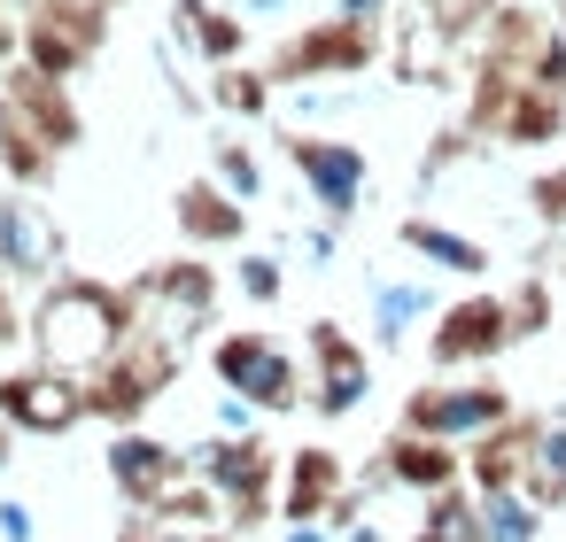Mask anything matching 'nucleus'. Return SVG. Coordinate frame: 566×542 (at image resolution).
<instances>
[{
    "label": "nucleus",
    "instance_id": "nucleus-6",
    "mask_svg": "<svg viewBox=\"0 0 566 542\" xmlns=\"http://www.w3.org/2000/svg\"><path fill=\"white\" fill-rule=\"evenodd\" d=\"M403 418H411V434H442V442H450V434H465V426L504 418V395H496V387H450V395H442V387H419Z\"/></svg>",
    "mask_w": 566,
    "mask_h": 542
},
{
    "label": "nucleus",
    "instance_id": "nucleus-14",
    "mask_svg": "<svg viewBox=\"0 0 566 542\" xmlns=\"http://www.w3.org/2000/svg\"><path fill=\"white\" fill-rule=\"evenodd\" d=\"M148 287H156V295H171V302H179L187 318H202V310H210V295H218V279H210L202 264H164V272H156Z\"/></svg>",
    "mask_w": 566,
    "mask_h": 542
},
{
    "label": "nucleus",
    "instance_id": "nucleus-3",
    "mask_svg": "<svg viewBox=\"0 0 566 542\" xmlns=\"http://www.w3.org/2000/svg\"><path fill=\"white\" fill-rule=\"evenodd\" d=\"M218 372H226L241 395H256L264 411H295V403H303L295 364H287L264 333H233V341H218Z\"/></svg>",
    "mask_w": 566,
    "mask_h": 542
},
{
    "label": "nucleus",
    "instance_id": "nucleus-5",
    "mask_svg": "<svg viewBox=\"0 0 566 542\" xmlns=\"http://www.w3.org/2000/svg\"><path fill=\"white\" fill-rule=\"evenodd\" d=\"M512 333H520V326H512V302L481 295V302H458V310L434 326V357H442V364H473V357H496Z\"/></svg>",
    "mask_w": 566,
    "mask_h": 542
},
{
    "label": "nucleus",
    "instance_id": "nucleus-23",
    "mask_svg": "<svg viewBox=\"0 0 566 542\" xmlns=\"http://www.w3.org/2000/svg\"><path fill=\"white\" fill-rule=\"evenodd\" d=\"M210 542H226V534H210Z\"/></svg>",
    "mask_w": 566,
    "mask_h": 542
},
{
    "label": "nucleus",
    "instance_id": "nucleus-10",
    "mask_svg": "<svg viewBox=\"0 0 566 542\" xmlns=\"http://www.w3.org/2000/svg\"><path fill=\"white\" fill-rule=\"evenodd\" d=\"M0 256H9V272H48L55 264V233L32 202H0Z\"/></svg>",
    "mask_w": 566,
    "mask_h": 542
},
{
    "label": "nucleus",
    "instance_id": "nucleus-18",
    "mask_svg": "<svg viewBox=\"0 0 566 542\" xmlns=\"http://www.w3.org/2000/svg\"><path fill=\"white\" fill-rule=\"evenodd\" d=\"M241 287H249L256 302H272V295H280V272H272V264H241Z\"/></svg>",
    "mask_w": 566,
    "mask_h": 542
},
{
    "label": "nucleus",
    "instance_id": "nucleus-7",
    "mask_svg": "<svg viewBox=\"0 0 566 542\" xmlns=\"http://www.w3.org/2000/svg\"><path fill=\"white\" fill-rule=\"evenodd\" d=\"M109 472L125 480V496H133V503L164 511V496H171V480H179V449H164V442L133 434V442H117V449H109Z\"/></svg>",
    "mask_w": 566,
    "mask_h": 542
},
{
    "label": "nucleus",
    "instance_id": "nucleus-13",
    "mask_svg": "<svg viewBox=\"0 0 566 542\" xmlns=\"http://www.w3.org/2000/svg\"><path fill=\"white\" fill-rule=\"evenodd\" d=\"M388 457H396V472H403V480H419V488H442V480L458 472V457L442 449V434H427V442H419V434H396V449H388Z\"/></svg>",
    "mask_w": 566,
    "mask_h": 542
},
{
    "label": "nucleus",
    "instance_id": "nucleus-22",
    "mask_svg": "<svg viewBox=\"0 0 566 542\" xmlns=\"http://www.w3.org/2000/svg\"><path fill=\"white\" fill-rule=\"evenodd\" d=\"M0 465H9V434H0Z\"/></svg>",
    "mask_w": 566,
    "mask_h": 542
},
{
    "label": "nucleus",
    "instance_id": "nucleus-2",
    "mask_svg": "<svg viewBox=\"0 0 566 542\" xmlns=\"http://www.w3.org/2000/svg\"><path fill=\"white\" fill-rule=\"evenodd\" d=\"M179 372V349L164 341V333H133L117 357H102L94 364V387H86V403L94 411H109V418H133L148 395H164V380Z\"/></svg>",
    "mask_w": 566,
    "mask_h": 542
},
{
    "label": "nucleus",
    "instance_id": "nucleus-1",
    "mask_svg": "<svg viewBox=\"0 0 566 542\" xmlns=\"http://www.w3.org/2000/svg\"><path fill=\"white\" fill-rule=\"evenodd\" d=\"M133 310H140V295H117V287H94V279H71V287H55V295L40 302V318H32L40 357L63 364V372L102 364V357H117V349L140 333Z\"/></svg>",
    "mask_w": 566,
    "mask_h": 542
},
{
    "label": "nucleus",
    "instance_id": "nucleus-20",
    "mask_svg": "<svg viewBox=\"0 0 566 542\" xmlns=\"http://www.w3.org/2000/svg\"><path fill=\"white\" fill-rule=\"evenodd\" d=\"M17 333H24V326H17V310H9V295H0V349H9Z\"/></svg>",
    "mask_w": 566,
    "mask_h": 542
},
{
    "label": "nucleus",
    "instance_id": "nucleus-9",
    "mask_svg": "<svg viewBox=\"0 0 566 542\" xmlns=\"http://www.w3.org/2000/svg\"><path fill=\"white\" fill-rule=\"evenodd\" d=\"M287 156L318 179V202L326 210H349L357 202V179H365V163L349 156V148H326V140H287Z\"/></svg>",
    "mask_w": 566,
    "mask_h": 542
},
{
    "label": "nucleus",
    "instance_id": "nucleus-19",
    "mask_svg": "<svg viewBox=\"0 0 566 542\" xmlns=\"http://www.w3.org/2000/svg\"><path fill=\"white\" fill-rule=\"evenodd\" d=\"M535 210L543 217H566V171L558 179H535Z\"/></svg>",
    "mask_w": 566,
    "mask_h": 542
},
{
    "label": "nucleus",
    "instance_id": "nucleus-17",
    "mask_svg": "<svg viewBox=\"0 0 566 542\" xmlns=\"http://www.w3.org/2000/svg\"><path fill=\"white\" fill-rule=\"evenodd\" d=\"M218 94H226L233 109H264V78H241V71H226V78H218Z\"/></svg>",
    "mask_w": 566,
    "mask_h": 542
},
{
    "label": "nucleus",
    "instance_id": "nucleus-21",
    "mask_svg": "<svg viewBox=\"0 0 566 542\" xmlns=\"http://www.w3.org/2000/svg\"><path fill=\"white\" fill-rule=\"evenodd\" d=\"M125 542H179V534H125Z\"/></svg>",
    "mask_w": 566,
    "mask_h": 542
},
{
    "label": "nucleus",
    "instance_id": "nucleus-12",
    "mask_svg": "<svg viewBox=\"0 0 566 542\" xmlns=\"http://www.w3.org/2000/svg\"><path fill=\"white\" fill-rule=\"evenodd\" d=\"M179 225H187L195 241H233V233H241V210L218 202V187H187V194H179Z\"/></svg>",
    "mask_w": 566,
    "mask_h": 542
},
{
    "label": "nucleus",
    "instance_id": "nucleus-8",
    "mask_svg": "<svg viewBox=\"0 0 566 542\" xmlns=\"http://www.w3.org/2000/svg\"><path fill=\"white\" fill-rule=\"evenodd\" d=\"M311 349H318V364H326V395H318V403H326V411H349V403L373 387V380H365V349H357L342 326H311Z\"/></svg>",
    "mask_w": 566,
    "mask_h": 542
},
{
    "label": "nucleus",
    "instance_id": "nucleus-11",
    "mask_svg": "<svg viewBox=\"0 0 566 542\" xmlns=\"http://www.w3.org/2000/svg\"><path fill=\"white\" fill-rule=\"evenodd\" d=\"M326 503H342V465H334V449H303L295 472H287V511L303 519V511H326Z\"/></svg>",
    "mask_w": 566,
    "mask_h": 542
},
{
    "label": "nucleus",
    "instance_id": "nucleus-4",
    "mask_svg": "<svg viewBox=\"0 0 566 542\" xmlns=\"http://www.w3.org/2000/svg\"><path fill=\"white\" fill-rule=\"evenodd\" d=\"M0 411H9L17 426L55 434V426H71V418L94 411V403H86L78 380H55V372H9V380H0Z\"/></svg>",
    "mask_w": 566,
    "mask_h": 542
},
{
    "label": "nucleus",
    "instance_id": "nucleus-16",
    "mask_svg": "<svg viewBox=\"0 0 566 542\" xmlns=\"http://www.w3.org/2000/svg\"><path fill=\"white\" fill-rule=\"evenodd\" d=\"M543 310H551V295H543V279H527V287L512 295V326H520V333H535V326H543Z\"/></svg>",
    "mask_w": 566,
    "mask_h": 542
},
{
    "label": "nucleus",
    "instance_id": "nucleus-15",
    "mask_svg": "<svg viewBox=\"0 0 566 542\" xmlns=\"http://www.w3.org/2000/svg\"><path fill=\"white\" fill-rule=\"evenodd\" d=\"M403 241H411V248H427V256H434V264H450V272H481V264H489L473 241H458V233H442V225H403Z\"/></svg>",
    "mask_w": 566,
    "mask_h": 542
}]
</instances>
